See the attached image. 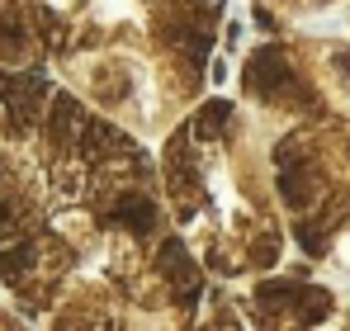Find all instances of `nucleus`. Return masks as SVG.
<instances>
[{"mask_svg":"<svg viewBox=\"0 0 350 331\" xmlns=\"http://www.w3.org/2000/svg\"><path fill=\"white\" fill-rule=\"evenodd\" d=\"M332 261H336V270H346V275H350V237L336 241V256H332Z\"/></svg>","mask_w":350,"mask_h":331,"instance_id":"f257e3e1","label":"nucleus"}]
</instances>
